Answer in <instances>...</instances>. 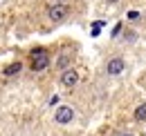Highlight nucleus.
Instances as JSON below:
<instances>
[{"label":"nucleus","instance_id":"1","mask_svg":"<svg viewBox=\"0 0 146 136\" xmlns=\"http://www.w3.org/2000/svg\"><path fill=\"white\" fill-rule=\"evenodd\" d=\"M29 58H32V69H34V71H40V69H45L50 65V56H47V51L43 49V47L32 49Z\"/></svg>","mask_w":146,"mask_h":136},{"label":"nucleus","instance_id":"2","mask_svg":"<svg viewBox=\"0 0 146 136\" xmlns=\"http://www.w3.org/2000/svg\"><path fill=\"white\" fill-rule=\"evenodd\" d=\"M47 16H50L52 22H61L63 18L68 16V5H52L50 11H47Z\"/></svg>","mask_w":146,"mask_h":136},{"label":"nucleus","instance_id":"3","mask_svg":"<svg viewBox=\"0 0 146 136\" xmlns=\"http://www.w3.org/2000/svg\"><path fill=\"white\" fill-rule=\"evenodd\" d=\"M56 123H70V120L74 118V112H72V107H65V105H63V107H58V109H56Z\"/></svg>","mask_w":146,"mask_h":136},{"label":"nucleus","instance_id":"4","mask_svg":"<svg viewBox=\"0 0 146 136\" xmlns=\"http://www.w3.org/2000/svg\"><path fill=\"white\" fill-rule=\"evenodd\" d=\"M61 83H63L65 87H74L76 83H79V74H76L74 69H65L63 76H61Z\"/></svg>","mask_w":146,"mask_h":136},{"label":"nucleus","instance_id":"5","mask_svg":"<svg viewBox=\"0 0 146 136\" xmlns=\"http://www.w3.org/2000/svg\"><path fill=\"white\" fill-rule=\"evenodd\" d=\"M124 71V60L121 58H112L108 63V74L110 76H117V74H121Z\"/></svg>","mask_w":146,"mask_h":136},{"label":"nucleus","instance_id":"6","mask_svg":"<svg viewBox=\"0 0 146 136\" xmlns=\"http://www.w3.org/2000/svg\"><path fill=\"white\" fill-rule=\"evenodd\" d=\"M135 120H139V123L146 120V103H142V105L135 109Z\"/></svg>","mask_w":146,"mask_h":136},{"label":"nucleus","instance_id":"7","mask_svg":"<svg viewBox=\"0 0 146 136\" xmlns=\"http://www.w3.org/2000/svg\"><path fill=\"white\" fill-rule=\"evenodd\" d=\"M20 69H23V65H20V63H14V65L5 67V76H14V74H18Z\"/></svg>","mask_w":146,"mask_h":136},{"label":"nucleus","instance_id":"8","mask_svg":"<svg viewBox=\"0 0 146 136\" xmlns=\"http://www.w3.org/2000/svg\"><path fill=\"white\" fill-rule=\"evenodd\" d=\"M68 65H70V56H58V60H56V67L58 69H68Z\"/></svg>","mask_w":146,"mask_h":136},{"label":"nucleus","instance_id":"9","mask_svg":"<svg viewBox=\"0 0 146 136\" xmlns=\"http://www.w3.org/2000/svg\"><path fill=\"white\" fill-rule=\"evenodd\" d=\"M101 27H104V20H97V22H92V36H99Z\"/></svg>","mask_w":146,"mask_h":136},{"label":"nucleus","instance_id":"10","mask_svg":"<svg viewBox=\"0 0 146 136\" xmlns=\"http://www.w3.org/2000/svg\"><path fill=\"white\" fill-rule=\"evenodd\" d=\"M121 34V22H117V25H115V29H112V38H115V36H119Z\"/></svg>","mask_w":146,"mask_h":136},{"label":"nucleus","instance_id":"11","mask_svg":"<svg viewBox=\"0 0 146 136\" xmlns=\"http://www.w3.org/2000/svg\"><path fill=\"white\" fill-rule=\"evenodd\" d=\"M128 18H130V20H135V18H139V11H128Z\"/></svg>","mask_w":146,"mask_h":136},{"label":"nucleus","instance_id":"12","mask_svg":"<svg viewBox=\"0 0 146 136\" xmlns=\"http://www.w3.org/2000/svg\"><path fill=\"white\" fill-rule=\"evenodd\" d=\"M121 136H133V134H121Z\"/></svg>","mask_w":146,"mask_h":136},{"label":"nucleus","instance_id":"13","mask_svg":"<svg viewBox=\"0 0 146 136\" xmlns=\"http://www.w3.org/2000/svg\"><path fill=\"white\" fill-rule=\"evenodd\" d=\"M108 2H117V0H108Z\"/></svg>","mask_w":146,"mask_h":136}]
</instances>
